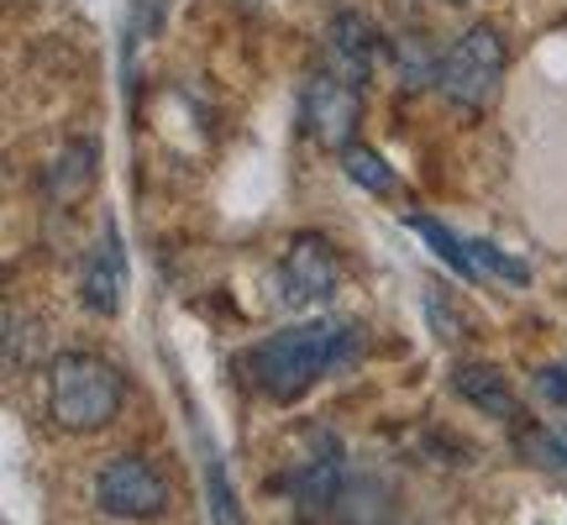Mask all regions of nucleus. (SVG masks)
<instances>
[{"instance_id":"nucleus-1","label":"nucleus","mask_w":567,"mask_h":525,"mask_svg":"<svg viewBox=\"0 0 567 525\" xmlns=\"http://www.w3.org/2000/svg\"><path fill=\"white\" fill-rule=\"evenodd\" d=\"M363 352V331L352 321H310V326H289L274 331L243 358L247 384L268 394L274 404H295L300 394L342 373L352 358Z\"/></svg>"},{"instance_id":"nucleus-2","label":"nucleus","mask_w":567,"mask_h":525,"mask_svg":"<svg viewBox=\"0 0 567 525\" xmlns=\"http://www.w3.org/2000/svg\"><path fill=\"white\" fill-rule=\"evenodd\" d=\"M122 410V373L95 352H63L48 368V415L63 431H101Z\"/></svg>"},{"instance_id":"nucleus-3","label":"nucleus","mask_w":567,"mask_h":525,"mask_svg":"<svg viewBox=\"0 0 567 525\" xmlns=\"http://www.w3.org/2000/svg\"><path fill=\"white\" fill-rule=\"evenodd\" d=\"M499 74H505V38H499L494 21L467 27L463 38H457V48L436 69L442 95L452 105H463V111H484L494 101V90H499Z\"/></svg>"},{"instance_id":"nucleus-4","label":"nucleus","mask_w":567,"mask_h":525,"mask_svg":"<svg viewBox=\"0 0 567 525\" xmlns=\"http://www.w3.org/2000/svg\"><path fill=\"white\" fill-rule=\"evenodd\" d=\"M95 505L111 521H153V515L168 509V478L147 457H137V452L111 457L95 473Z\"/></svg>"},{"instance_id":"nucleus-5","label":"nucleus","mask_w":567,"mask_h":525,"mask_svg":"<svg viewBox=\"0 0 567 525\" xmlns=\"http://www.w3.org/2000/svg\"><path fill=\"white\" fill-rule=\"evenodd\" d=\"M337 284H342V258H337V247L326 243L321 231H300L289 253H284V268H279V295L284 305H326L337 295Z\"/></svg>"},{"instance_id":"nucleus-6","label":"nucleus","mask_w":567,"mask_h":525,"mask_svg":"<svg viewBox=\"0 0 567 525\" xmlns=\"http://www.w3.org/2000/svg\"><path fill=\"white\" fill-rule=\"evenodd\" d=\"M358 116H363V84H352L347 74H337V69H326V74H316L310 80V90H305V122H310V132L326 142V147H352V126H358Z\"/></svg>"},{"instance_id":"nucleus-7","label":"nucleus","mask_w":567,"mask_h":525,"mask_svg":"<svg viewBox=\"0 0 567 525\" xmlns=\"http://www.w3.org/2000/svg\"><path fill=\"white\" fill-rule=\"evenodd\" d=\"M126 279H132V268H126V243L116 226H105L90 262H84V279H80V295L84 305L95 310V316H116L126 305Z\"/></svg>"},{"instance_id":"nucleus-8","label":"nucleus","mask_w":567,"mask_h":525,"mask_svg":"<svg viewBox=\"0 0 567 525\" xmlns=\"http://www.w3.org/2000/svg\"><path fill=\"white\" fill-rule=\"evenodd\" d=\"M95 174H101V147L80 137L42 168V195H48V205H80L95 189Z\"/></svg>"},{"instance_id":"nucleus-9","label":"nucleus","mask_w":567,"mask_h":525,"mask_svg":"<svg viewBox=\"0 0 567 525\" xmlns=\"http://www.w3.org/2000/svg\"><path fill=\"white\" fill-rule=\"evenodd\" d=\"M326 42H331L337 74H347L352 84H363L373 59H379V32H373V21L358 17V11H342V17H331V27H326Z\"/></svg>"},{"instance_id":"nucleus-10","label":"nucleus","mask_w":567,"mask_h":525,"mask_svg":"<svg viewBox=\"0 0 567 525\" xmlns=\"http://www.w3.org/2000/svg\"><path fill=\"white\" fill-rule=\"evenodd\" d=\"M452 389H457L473 410H484V415H499V421H515V415H520V400H515L509 379L488 363H457L452 368Z\"/></svg>"},{"instance_id":"nucleus-11","label":"nucleus","mask_w":567,"mask_h":525,"mask_svg":"<svg viewBox=\"0 0 567 525\" xmlns=\"http://www.w3.org/2000/svg\"><path fill=\"white\" fill-rule=\"evenodd\" d=\"M342 168H347V179L352 184H363L368 195H394L400 189V179H394V168H389L373 147H363V142H352L342 153Z\"/></svg>"},{"instance_id":"nucleus-12","label":"nucleus","mask_w":567,"mask_h":525,"mask_svg":"<svg viewBox=\"0 0 567 525\" xmlns=\"http://www.w3.org/2000/svg\"><path fill=\"white\" fill-rule=\"evenodd\" d=\"M405 226H410V231H421L425 243H431V253H436L442 262H452L463 279H473V274H478V268H473V253H467V243L457 237V231H446V226L431 222V216H405Z\"/></svg>"},{"instance_id":"nucleus-13","label":"nucleus","mask_w":567,"mask_h":525,"mask_svg":"<svg viewBox=\"0 0 567 525\" xmlns=\"http://www.w3.org/2000/svg\"><path fill=\"white\" fill-rule=\"evenodd\" d=\"M205 500H210V521L216 525H247L237 494H231V484H226V467L216 463V457L205 463Z\"/></svg>"},{"instance_id":"nucleus-14","label":"nucleus","mask_w":567,"mask_h":525,"mask_svg":"<svg viewBox=\"0 0 567 525\" xmlns=\"http://www.w3.org/2000/svg\"><path fill=\"white\" fill-rule=\"evenodd\" d=\"M467 253H473V268H484V274H499V279L509 284H526L530 268L520 258H509V253H499L494 243H467Z\"/></svg>"},{"instance_id":"nucleus-15","label":"nucleus","mask_w":567,"mask_h":525,"mask_svg":"<svg viewBox=\"0 0 567 525\" xmlns=\"http://www.w3.org/2000/svg\"><path fill=\"white\" fill-rule=\"evenodd\" d=\"M536 389H542L551 404H567V368H542V373H536Z\"/></svg>"}]
</instances>
